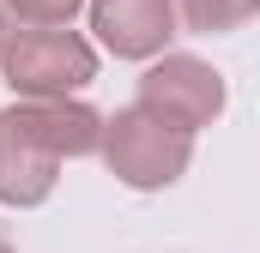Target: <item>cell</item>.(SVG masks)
<instances>
[{
  "label": "cell",
  "mask_w": 260,
  "mask_h": 253,
  "mask_svg": "<svg viewBox=\"0 0 260 253\" xmlns=\"http://www.w3.org/2000/svg\"><path fill=\"white\" fill-rule=\"evenodd\" d=\"M103 163L115 181H127L139 193H157V187H176L194 163V133L157 121L151 109H115L103 115Z\"/></svg>",
  "instance_id": "cell-1"
},
{
  "label": "cell",
  "mask_w": 260,
  "mask_h": 253,
  "mask_svg": "<svg viewBox=\"0 0 260 253\" xmlns=\"http://www.w3.org/2000/svg\"><path fill=\"white\" fill-rule=\"evenodd\" d=\"M0 72L18 103H67L97 78V49L79 30H12Z\"/></svg>",
  "instance_id": "cell-2"
},
{
  "label": "cell",
  "mask_w": 260,
  "mask_h": 253,
  "mask_svg": "<svg viewBox=\"0 0 260 253\" xmlns=\"http://www.w3.org/2000/svg\"><path fill=\"white\" fill-rule=\"evenodd\" d=\"M139 109H151L182 133H200L224 115V72L200 55H157L139 72Z\"/></svg>",
  "instance_id": "cell-3"
},
{
  "label": "cell",
  "mask_w": 260,
  "mask_h": 253,
  "mask_svg": "<svg viewBox=\"0 0 260 253\" xmlns=\"http://www.w3.org/2000/svg\"><path fill=\"white\" fill-rule=\"evenodd\" d=\"M176 24V0H91V30L115 61H157Z\"/></svg>",
  "instance_id": "cell-4"
},
{
  "label": "cell",
  "mask_w": 260,
  "mask_h": 253,
  "mask_svg": "<svg viewBox=\"0 0 260 253\" xmlns=\"http://www.w3.org/2000/svg\"><path fill=\"white\" fill-rule=\"evenodd\" d=\"M61 181V157L43 151V139L24 126L18 103L0 109V205L24 211V205H43Z\"/></svg>",
  "instance_id": "cell-5"
},
{
  "label": "cell",
  "mask_w": 260,
  "mask_h": 253,
  "mask_svg": "<svg viewBox=\"0 0 260 253\" xmlns=\"http://www.w3.org/2000/svg\"><path fill=\"white\" fill-rule=\"evenodd\" d=\"M18 115L43 139V151H55L61 163L103 151V115L91 103H79V97H67V103H18Z\"/></svg>",
  "instance_id": "cell-6"
},
{
  "label": "cell",
  "mask_w": 260,
  "mask_h": 253,
  "mask_svg": "<svg viewBox=\"0 0 260 253\" xmlns=\"http://www.w3.org/2000/svg\"><path fill=\"white\" fill-rule=\"evenodd\" d=\"M182 24L200 30V36H224V30H242L260 12V0H176Z\"/></svg>",
  "instance_id": "cell-7"
},
{
  "label": "cell",
  "mask_w": 260,
  "mask_h": 253,
  "mask_svg": "<svg viewBox=\"0 0 260 253\" xmlns=\"http://www.w3.org/2000/svg\"><path fill=\"white\" fill-rule=\"evenodd\" d=\"M79 6H91V0H6V12L24 18L30 30H61V24H73Z\"/></svg>",
  "instance_id": "cell-8"
},
{
  "label": "cell",
  "mask_w": 260,
  "mask_h": 253,
  "mask_svg": "<svg viewBox=\"0 0 260 253\" xmlns=\"http://www.w3.org/2000/svg\"><path fill=\"white\" fill-rule=\"evenodd\" d=\"M6 43H12V24H6V0H0V61H6Z\"/></svg>",
  "instance_id": "cell-9"
},
{
  "label": "cell",
  "mask_w": 260,
  "mask_h": 253,
  "mask_svg": "<svg viewBox=\"0 0 260 253\" xmlns=\"http://www.w3.org/2000/svg\"><path fill=\"white\" fill-rule=\"evenodd\" d=\"M0 253H12V247H6V235H0Z\"/></svg>",
  "instance_id": "cell-10"
}]
</instances>
